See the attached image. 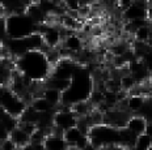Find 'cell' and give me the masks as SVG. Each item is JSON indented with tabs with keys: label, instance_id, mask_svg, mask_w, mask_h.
Returning a JSON list of instances; mask_svg holds the SVG:
<instances>
[{
	"label": "cell",
	"instance_id": "4",
	"mask_svg": "<svg viewBox=\"0 0 152 150\" xmlns=\"http://www.w3.org/2000/svg\"><path fill=\"white\" fill-rule=\"evenodd\" d=\"M46 45L41 33H34L29 37L20 39L3 38V58H11L16 60L17 58L31 50H45Z\"/></svg>",
	"mask_w": 152,
	"mask_h": 150
},
{
	"label": "cell",
	"instance_id": "13",
	"mask_svg": "<svg viewBox=\"0 0 152 150\" xmlns=\"http://www.w3.org/2000/svg\"><path fill=\"white\" fill-rule=\"evenodd\" d=\"M9 137H11L12 141L18 146V149L20 150L31 142V134L29 132H26V131H25L23 127H20V125H18L13 132L9 134Z\"/></svg>",
	"mask_w": 152,
	"mask_h": 150
},
{
	"label": "cell",
	"instance_id": "11",
	"mask_svg": "<svg viewBox=\"0 0 152 150\" xmlns=\"http://www.w3.org/2000/svg\"><path fill=\"white\" fill-rule=\"evenodd\" d=\"M43 146L46 150H67L69 145L67 140L64 138V133L51 131V133L46 136L45 141H43Z\"/></svg>",
	"mask_w": 152,
	"mask_h": 150
},
{
	"label": "cell",
	"instance_id": "1",
	"mask_svg": "<svg viewBox=\"0 0 152 150\" xmlns=\"http://www.w3.org/2000/svg\"><path fill=\"white\" fill-rule=\"evenodd\" d=\"M16 71L33 82H45L50 77L54 65L43 50H31L15 60Z\"/></svg>",
	"mask_w": 152,
	"mask_h": 150
},
{
	"label": "cell",
	"instance_id": "2",
	"mask_svg": "<svg viewBox=\"0 0 152 150\" xmlns=\"http://www.w3.org/2000/svg\"><path fill=\"white\" fill-rule=\"evenodd\" d=\"M96 89V79L87 67L81 65L74 77L71 79L69 86L62 95V105L72 107L76 103L89 101L91 94Z\"/></svg>",
	"mask_w": 152,
	"mask_h": 150
},
{
	"label": "cell",
	"instance_id": "14",
	"mask_svg": "<svg viewBox=\"0 0 152 150\" xmlns=\"http://www.w3.org/2000/svg\"><path fill=\"white\" fill-rule=\"evenodd\" d=\"M62 95H63L62 92H59V90H56V89H53V87L45 86V89H43V92H42V97L55 108H58L59 106L62 105Z\"/></svg>",
	"mask_w": 152,
	"mask_h": 150
},
{
	"label": "cell",
	"instance_id": "10",
	"mask_svg": "<svg viewBox=\"0 0 152 150\" xmlns=\"http://www.w3.org/2000/svg\"><path fill=\"white\" fill-rule=\"evenodd\" d=\"M64 138L67 140L69 146H77L83 150L89 144V137L87 133H84L79 127H74L71 129L64 132Z\"/></svg>",
	"mask_w": 152,
	"mask_h": 150
},
{
	"label": "cell",
	"instance_id": "18",
	"mask_svg": "<svg viewBox=\"0 0 152 150\" xmlns=\"http://www.w3.org/2000/svg\"><path fill=\"white\" fill-rule=\"evenodd\" d=\"M67 150H81L80 148H77V146H68Z\"/></svg>",
	"mask_w": 152,
	"mask_h": 150
},
{
	"label": "cell",
	"instance_id": "9",
	"mask_svg": "<svg viewBox=\"0 0 152 150\" xmlns=\"http://www.w3.org/2000/svg\"><path fill=\"white\" fill-rule=\"evenodd\" d=\"M147 8H148L147 3L135 1L134 4H131L129 8H126L122 12L123 18L126 20V22L135 20H147Z\"/></svg>",
	"mask_w": 152,
	"mask_h": 150
},
{
	"label": "cell",
	"instance_id": "7",
	"mask_svg": "<svg viewBox=\"0 0 152 150\" xmlns=\"http://www.w3.org/2000/svg\"><path fill=\"white\" fill-rule=\"evenodd\" d=\"M77 124L79 116L75 114L72 107L61 105L56 108L55 114H54V128H56V129L64 133L66 131L71 129L74 127H77Z\"/></svg>",
	"mask_w": 152,
	"mask_h": 150
},
{
	"label": "cell",
	"instance_id": "19",
	"mask_svg": "<svg viewBox=\"0 0 152 150\" xmlns=\"http://www.w3.org/2000/svg\"><path fill=\"white\" fill-rule=\"evenodd\" d=\"M119 150H132V149H130V148H121Z\"/></svg>",
	"mask_w": 152,
	"mask_h": 150
},
{
	"label": "cell",
	"instance_id": "3",
	"mask_svg": "<svg viewBox=\"0 0 152 150\" xmlns=\"http://www.w3.org/2000/svg\"><path fill=\"white\" fill-rule=\"evenodd\" d=\"M1 24L3 38L11 39H20L29 37L34 33H39L41 26H42V25H38L26 12L1 17Z\"/></svg>",
	"mask_w": 152,
	"mask_h": 150
},
{
	"label": "cell",
	"instance_id": "16",
	"mask_svg": "<svg viewBox=\"0 0 152 150\" xmlns=\"http://www.w3.org/2000/svg\"><path fill=\"white\" fill-rule=\"evenodd\" d=\"M151 144H152V137L148 133H144L138 137L137 144H135V146L132 148V150H148Z\"/></svg>",
	"mask_w": 152,
	"mask_h": 150
},
{
	"label": "cell",
	"instance_id": "15",
	"mask_svg": "<svg viewBox=\"0 0 152 150\" xmlns=\"http://www.w3.org/2000/svg\"><path fill=\"white\" fill-rule=\"evenodd\" d=\"M135 40L138 42H145V43H150L152 39V24H147L144 26L139 27L137 32L134 33Z\"/></svg>",
	"mask_w": 152,
	"mask_h": 150
},
{
	"label": "cell",
	"instance_id": "12",
	"mask_svg": "<svg viewBox=\"0 0 152 150\" xmlns=\"http://www.w3.org/2000/svg\"><path fill=\"white\" fill-rule=\"evenodd\" d=\"M148 124H150V121H148L143 115L132 114L131 118L129 119L127 124H126V128L139 137V136H142V134H144L145 132H147Z\"/></svg>",
	"mask_w": 152,
	"mask_h": 150
},
{
	"label": "cell",
	"instance_id": "5",
	"mask_svg": "<svg viewBox=\"0 0 152 150\" xmlns=\"http://www.w3.org/2000/svg\"><path fill=\"white\" fill-rule=\"evenodd\" d=\"M122 129L123 128H117L106 123L92 125L88 133L89 142L99 150L112 146H122Z\"/></svg>",
	"mask_w": 152,
	"mask_h": 150
},
{
	"label": "cell",
	"instance_id": "6",
	"mask_svg": "<svg viewBox=\"0 0 152 150\" xmlns=\"http://www.w3.org/2000/svg\"><path fill=\"white\" fill-rule=\"evenodd\" d=\"M0 105H1L3 111L20 119L25 112V110L28 108L29 103L25 101L23 97L18 95L17 93H15L9 86H1Z\"/></svg>",
	"mask_w": 152,
	"mask_h": 150
},
{
	"label": "cell",
	"instance_id": "20",
	"mask_svg": "<svg viewBox=\"0 0 152 150\" xmlns=\"http://www.w3.org/2000/svg\"><path fill=\"white\" fill-rule=\"evenodd\" d=\"M148 150H152V144H151V146H150V149H148Z\"/></svg>",
	"mask_w": 152,
	"mask_h": 150
},
{
	"label": "cell",
	"instance_id": "8",
	"mask_svg": "<svg viewBox=\"0 0 152 150\" xmlns=\"http://www.w3.org/2000/svg\"><path fill=\"white\" fill-rule=\"evenodd\" d=\"M1 3V17H7L9 14L25 13L31 4V0H0Z\"/></svg>",
	"mask_w": 152,
	"mask_h": 150
},
{
	"label": "cell",
	"instance_id": "17",
	"mask_svg": "<svg viewBox=\"0 0 152 150\" xmlns=\"http://www.w3.org/2000/svg\"><path fill=\"white\" fill-rule=\"evenodd\" d=\"M0 149L1 150H20L18 146L12 141L11 137H8V138H5V140H1V146H0Z\"/></svg>",
	"mask_w": 152,
	"mask_h": 150
}]
</instances>
